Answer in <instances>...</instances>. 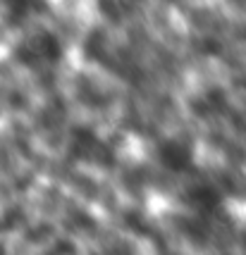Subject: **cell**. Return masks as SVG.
Segmentation results:
<instances>
[{
  "label": "cell",
  "mask_w": 246,
  "mask_h": 255,
  "mask_svg": "<svg viewBox=\"0 0 246 255\" xmlns=\"http://www.w3.org/2000/svg\"><path fill=\"white\" fill-rule=\"evenodd\" d=\"M17 57L26 62V65H36V62H53L57 57V41L48 33H36L29 41H24L17 50Z\"/></svg>",
  "instance_id": "6da1fadb"
},
{
  "label": "cell",
  "mask_w": 246,
  "mask_h": 255,
  "mask_svg": "<svg viewBox=\"0 0 246 255\" xmlns=\"http://www.w3.org/2000/svg\"><path fill=\"white\" fill-rule=\"evenodd\" d=\"M160 160H163V165L168 167V169L182 172L191 162V153L184 141H168V143L160 148Z\"/></svg>",
  "instance_id": "7a4b0ae2"
},
{
  "label": "cell",
  "mask_w": 246,
  "mask_h": 255,
  "mask_svg": "<svg viewBox=\"0 0 246 255\" xmlns=\"http://www.w3.org/2000/svg\"><path fill=\"white\" fill-rule=\"evenodd\" d=\"M5 14L10 17V22H22L24 17L29 14V0H2Z\"/></svg>",
  "instance_id": "3957f363"
}]
</instances>
